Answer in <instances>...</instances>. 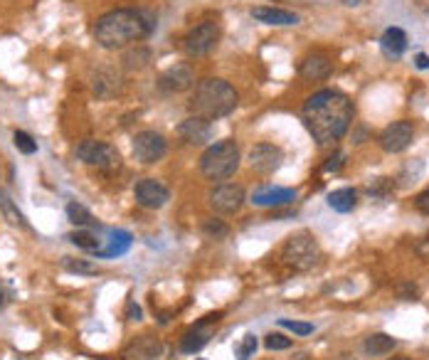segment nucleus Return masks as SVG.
I'll use <instances>...</instances> for the list:
<instances>
[{
	"label": "nucleus",
	"instance_id": "obj_28",
	"mask_svg": "<svg viewBox=\"0 0 429 360\" xmlns=\"http://www.w3.org/2000/svg\"><path fill=\"white\" fill-rule=\"evenodd\" d=\"M67 240L72 242L74 247H79V250H84V252H96L99 255L101 252V240H96L91 232H84V230H77V232H72Z\"/></svg>",
	"mask_w": 429,
	"mask_h": 360
},
{
	"label": "nucleus",
	"instance_id": "obj_37",
	"mask_svg": "<svg viewBox=\"0 0 429 360\" xmlns=\"http://www.w3.org/2000/svg\"><path fill=\"white\" fill-rule=\"evenodd\" d=\"M414 207H417L422 215H429V188L424 193H419L417 198H414Z\"/></svg>",
	"mask_w": 429,
	"mask_h": 360
},
{
	"label": "nucleus",
	"instance_id": "obj_18",
	"mask_svg": "<svg viewBox=\"0 0 429 360\" xmlns=\"http://www.w3.org/2000/svg\"><path fill=\"white\" fill-rule=\"evenodd\" d=\"M331 72H334V62L329 60L326 55H308L306 60L298 65V75L303 77V79H326V77H331Z\"/></svg>",
	"mask_w": 429,
	"mask_h": 360
},
{
	"label": "nucleus",
	"instance_id": "obj_12",
	"mask_svg": "<svg viewBox=\"0 0 429 360\" xmlns=\"http://www.w3.org/2000/svg\"><path fill=\"white\" fill-rule=\"evenodd\" d=\"M282 160H284V150L274 143H257L249 150V165L262 175L277 173L282 168Z\"/></svg>",
	"mask_w": 429,
	"mask_h": 360
},
{
	"label": "nucleus",
	"instance_id": "obj_41",
	"mask_svg": "<svg viewBox=\"0 0 429 360\" xmlns=\"http://www.w3.org/2000/svg\"><path fill=\"white\" fill-rule=\"evenodd\" d=\"M345 3H348V6H358L360 0H345Z\"/></svg>",
	"mask_w": 429,
	"mask_h": 360
},
{
	"label": "nucleus",
	"instance_id": "obj_14",
	"mask_svg": "<svg viewBox=\"0 0 429 360\" xmlns=\"http://www.w3.org/2000/svg\"><path fill=\"white\" fill-rule=\"evenodd\" d=\"M178 136L190 146H202L212 139V126L207 119H200V116H187V119L178 126Z\"/></svg>",
	"mask_w": 429,
	"mask_h": 360
},
{
	"label": "nucleus",
	"instance_id": "obj_19",
	"mask_svg": "<svg viewBox=\"0 0 429 360\" xmlns=\"http://www.w3.org/2000/svg\"><path fill=\"white\" fill-rule=\"evenodd\" d=\"M380 47H383V55L388 60H400L407 50V35H404L402 27H388L380 37Z\"/></svg>",
	"mask_w": 429,
	"mask_h": 360
},
{
	"label": "nucleus",
	"instance_id": "obj_25",
	"mask_svg": "<svg viewBox=\"0 0 429 360\" xmlns=\"http://www.w3.org/2000/svg\"><path fill=\"white\" fill-rule=\"evenodd\" d=\"M131 245H133V237L124 230H117L112 235V245L106 247L104 252H99V257H121V255H126Z\"/></svg>",
	"mask_w": 429,
	"mask_h": 360
},
{
	"label": "nucleus",
	"instance_id": "obj_10",
	"mask_svg": "<svg viewBox=\"0 0 429 360\" xmlns=\"http://www.w3.org/2000/svg\"><path fill=\"white\" fill-rule=\"evenodd\" d=\"M133 195H136L138 205L146 207V210H161V207L171 200V191L156 178L138 180L136 188H133Z\"/></svg>",
	"mask_w": 429,
	"mask_h": 360
},
{
	"label": "nucleus",
	"instance_id": "obj_40",
	"mask_svg": "<svg viewBox=\"0 0 429 360\" xmlns=\"http://www.w3.org/2000/svg\"><path fill=\"white\" fill-rule=\"evenodd\" d=\"M6 291H3V289H0V309H3V306H6Z\"/></svg>",
	"mask_w": 429,
	"mask_h": 360
},
{
	"label": "nucleus",
	"instance_id": "obj_26",
	"mask_svg": "<svg viewBox=\"0 0 429 360\" xmlns=\"http://www.w3.org/2000/svg\"><path fill=\"white\" fill-rule=\"evenodd\" d=\"M62 266H65L70 274H79V276H96V274H99V264H94L91 259H74V257H65V259H62Z\"/></svg>",
	"mask_w": 429,
	"mask_h": 360
},
{
	"label": "nucleus",
	"instance_id": "obj_35",
	"mask_svg": "<svg viewBox=\"0 0 429 360\" xmlns=\"http://www.w3.org/2000/svg\"><path fill=\"white\" fill-rule=\"evenodd\" d=\"M343 158H345L343 153H336V155H331V158L324 163V173H338V170H341V165H343Z\"/></svg>",
	"mask_w": 429,
	"mask_h": 360
},
{
	"label": "nucleus",
	"instance_id": "obj_24",
	"mask_svg": "<svg viewBox=\"0 0 429 360\" xmlns=\"http://www.w3.org/2000/svg\"><path fill=\"white\" fill-rule=\"evenodd\" d=\"M158 350H161V345L153 343L148 335H143V338H138L136 343L126 350V358L128 360H156Z\"/></svg>",
	"mask_w": 429,
	"mask_h": 360
},
{
	"label": "nucleus",
	"instance_id": "obj_22",
	"mask_svg": "<svg viewBox=\"0 0 429 360\" xmlns=\"http://www.w3.org/2000/svg\"><path fill=\"white\" fill-rule=\"evenodd\" d=\"M0 212H3V217H6V220L11 222L13 227L30 230V222L25 220V215L20 212V207H18L15 202L11 200V195H8L6 191H0Z\"/></svg>",
	"mask_w": 429,
	"mask_h": 360
},
{
	"label": "nucleus",
	"instance_id": "obj_13",
	"mask_svg": "<svg viewBox=\"0 0 429 360\" xmlns=\"http://www.w3.org/2000/svg\"><path fill=\"white\" fill-rule=\"evenodd\" d=\"M192 84H195V72H192L190 65L168 67V70L161 75V79H158V86H161V91H166V94H180V91L190 89Z\"/></svg>",
	"mask_w": 429,
	"mask_h": 360
},
{
	"label": "nucleus",
	"instance_id": "obj_20",
	"mask_svg": "<svg viewBox=\"0 0 429 360\" xmlns=\"http://www.w3.org/2000/svg\"><path fill=\"white\" fill-rule=\"evenodd\" d=\"M94 94L101 96V99H109V96L119 94L121 91V77L117 75L114 70H99L94 75Z\"/></svg>",
	"mask_w": 429,
	"mask_h": 360
},
{
	"label": "nucleus",
	"instance_id": "obj_39",
	"mask_svg": "<svg viewBox=\"0 0 429 360\" xmlns=\"http://www.w3.org/2000/svg\"><path fill=\"white\" fill-rule=\"evenodd\" d=\"M414 67H417V70H429V55L417 52V55H414Z\"/></svg>",
	"mask_w": 429,
	"mask_h": 360
},
{
	"label": "nucleus",
	"instance_id": "obj_27",
	"mask_svg": "<svg viewBox=\"0 0 429 360\" xmlns=\"http://www.w3.org/2000/svg\"><path fill=\"white\" fill-rule=\"evenodd\" d=\"M67 220H70L72 225H77V227L96 225L94 215H91V212L86 210L84 205H79V202H70V205H67Z\"/></svg>",
	"mask_w": 429,
	"mask_h": 360
},
{
	"label": "nucleus",
	"instance_id": "obj_43",
	"mask_svg": "<svg viewBox=\"0 0 429 360\" xmlns=\"http://www.w3.org/2000/svg\"><path fill=\"white\" fill-rule=\"evenodd\" d=\"M200 360H202V358H200Z\"/></svg>",
	"mask_w": 429,
	"mask_h": 360
},
{
	"label": "nucleus",
	"instance_id": "obj_4",
	"mask_svg": "<svg viewBox=\"0 0 429 360\" xmlns=\"http://www.w3.org/2000/svg\"><path fill=\"white\" fill-rule=\"evenodd\" d=\"M239 168V146L232 139L212 143L200 158V173L207 180H227Z\"/></svg>",
	"mask_w": 429,
	"mask_h": 360
},
{
	"label": "nucleus",
	"instance_id": "obj_5",
	"mask_svg": "<svg viewBox=\"0 0 429 360\" xmlns=\"http://www.w3.org/2000/svg\"><path fill=\"white\" fill-rule=\"evenodd\" d=\"M321 247H318V242L313 240L308 232H298V235H291L286 240V245H284L282 250V259L286 266H291V269L296 271H311L316 269L318 264H321Z\"/></svg>",
	"mask_w": 429,
	"mask_h": 360
},
{
	"label": "nucleus",
	"instance_id": "obj_7",
	"mask_svg": "<svg viewBox=\"0 0 429 360\" xmlns=\"http://www.w3.org/2000/svg\"><path fill=\"white\" fill-rule=\"evenodd\" d=\"M220 40V27L215 20H202L200 25H195L183 40V50L190 57H202L218 45Z\"/></svg>",
	"mask_w": 429,
	"mask_h": 360
},
{
	"label": "nucleus",
	"instance_id": "obj_16",
	"mask_svg": "<svg viewBox=\"0 0 429 360\" xmlns=\"http://www.w3.org/2000/svg\"><path fill=\"white\" fill-rule=\"evenodd\" d=\"M218 319H220V314L207 316V319L200 321L195 328L187 330V333L180 338V350H183V353H197V350L205 348V345L210 343V338H212V328L207 323H212V321H218Z\"/></svg>",
	"mask_w": 429,
	"mask_h": 360
},
{
	"label": "nucleus",
	"instance_id": "obj_2",
	"mask_svg": "<svg viewBox=\"0 0 429 360\" xmlns=\"http://www.w3.org/2000/svg\"><path fill=\"white\" fill-rule=\"evenodd\" d=\"M153 32V22L146 13L119 8L109 11L94 22V37L104 50H121L133 42H141Z\"/></svg>",
	"mask_w": 429,
	"mask_h": 360
},
{
	"label": "nucleus",
	"instance_id": "obj_29",
	"mask_svg": "<svg viewBox=\"0 0 429 360\" xmlns=\"http://www.w3.org/2000/svg\"><path fill=\"white\" fill-rule=\"evenodd\" d=\"M202 232H205L210 240H223V237L230 235V227L225 225L223 220H215V217H210V220L202 222Z\"/></svg>",
	"mask_w": 429,
	"mask_h": 360
},
{
	"label": "nucleus",
	"instance_id": "obj_1",
	"mask_svg": "<svg viewBox=\"0 0 429 360\" xmlns=\"http://www.w3.org/2000/svg\"><path fill=\"white\" fill-rule=\"evenodd\" d=\"M353 101L336 89L316 91L313 96H308L301 109L303 124L318 146H329L343 139L353 124Z\"/></svg>",
	"mask_w": 429,
	"mask_h": 360
},
{
	"label": "nucleus",
	"instance_id": "obj_9",
	"mask_svg": "<svg viewBox=\"0 0 429 360\" xmlns=\"http://www.w3.org/2000/svg\"><path fill=\"white\" fill-rule=\"evenodd\" d=\"M210 205L220 215H235V212L242 210L244 205V188L235 186V183H225L218 186L210 193Z\"/></svg>",
	"mask_w": 429,
	"mask_h": 360
},
{
	"label": "nucleus",
	"instance_id": "obj_6",
	"mask_svg": "<svg viewBox=\"0 0 429 360\" xmlns=\"http://www.w3.org/2000/svg\"><path fill=\"white\" fill-rule=\"evenodd\" d=\"M74 153L81 163L94 165V168L104 170V173H114V170L121 168V155H119V150L112 143H104V141L84 139L77 143Z\"/></svg>",
	"mask_w": 429,
	"mask_h": 360
},
{
	"label": "nucleus",
	"instance_id": "obj_34",
	"mask_svg": "<svg viewBox=\"0 0 429 360\" xmlns=\"http://www.w3.org/2000/svg\"><path fill=\"white\" fill-rule=\"evenodd\" d=\"M291 343L293 340L286 338V335H282V333H269L267 340H264V345H267L269 350H289L291 348Z\"/></svg>",
	"mask_w": 429,
	"mask_h": 360
},
{
	"label": "nucleus",
	"instance_id": "obj_36",
	"mask_svg": "<svg viewBox=\"0 0 429 360\" xmlns=\"http://www.w3.org/2000/svg\"><path fill=\"white\" fill-rule=\"evenodd\" d=\"M397 296H400L402 301H414V299L419 296V289H417L414 284H402V286L397 289Z\"/></svg>",
	"mask_w": 429,
	"mask_h": 360
},
{
	"label": "nucleus",
	"instance_id": "obj_23",
	"mask_svg": "<svg viewBox=\"0 0 429 360\" xmlns=\"http://www.w3.org/2000/svg\"><path fill=\"white\" fill-rule=\"evenodd\" d=\"M329 205H331V210H336V212H350V210H355V205H358V193H355L353 188L334 191L329 195Z\"/></svg>",
	"mask_w": 429,
	"mask_h": 360
},
{
	"label": "nucleus",
	"instance_id": "obj_33",
	"mask_svg": "<svg viewBox=\"0 0 429 360\" xmlns=\"http://www.w3.org/2000/svg\"><path fill=\"white\" fill-rule=\"evenodd\" d=\"M279 326H282V328H289L291 333H296V335H311L313 333V326L311 323H301V321L279 319Z\"/></svg>",
	"mask_w": 429,
	"mask_h": 360
},
{
	"label": "nucleus",
	"instance_id": "obj_8",
	"mask_svg": "<svg viewBox=\"0 0 429 360\" xmlns=\"http://www.w3.org/2000/svg\"><path fill=\"white\" fill-rule=\"evenodd\" d=\"M168 150V141L163 134L158 131H138L133 136V155L136 160H141L143 165H153L166 155Z\"/></svg>",
	"mask_w": 429,
	"mask_h": 360
},
{
	"label": "nucleus",
	"instance_id": "obj_32",
	"mask_svg": "<svg viewBox=\"0 0 429 360\" xmlns=\"http://www.w3.org/2000/svg\"><path fill=\"white\" fill-rule=\"evenodd\" d=\"M257 350V335L254 333H247L242 338V343L237 345V360H249Z\"/></svg>",
	"mask_w": 429,
	"mask_h": 360
},
{
	"label": "nucleus",
	"instance_id": "obj_11",
	"mask_svg": "<svg viewBox=\"0 0 429 360\" xmlns=\"http://www.w3.org/2000/svg\"><path fill=\"white\" fill-rule=\"evenodd\" d=\"M414 139V126L412 121H395L388 129H383V134L378 136V143L385 153H402Z\"/></svg>",
	"mask_w": 429,
	"mask_h": 360
},
{
	"label": "nucleus",
	"instance_id": "obj_21",
	"mask_svg": "<svg viewBox=\"0 0 429 360\" xmlns=\"http://www.w3.org/2000/svg\"><path fill=\"white\" fill-rule=\"evenodd\" d=\"M395 348H397V340H395L392 335H388V333H373V335H368V338H365V343H363L365 355H370V358L388 355V353H392Z\"/></svg>",
	"mask_w": 429,
	"mask_h": 360
},
{
	"label": "nucleus",
	"instance_id": "obj_17",
	"mask_svg": "<svg viewBox=\"0 0 429 360\" xmlns=\"http://www.w3.org/2000/svg\"><path fill=\"white\" fill-rule=\"evenodd\" d=\"M252 18L257 22H264V25H298V15L291 11H284V8H269V6H259L252 8Z\"/></svg>",
	"mask_w": 429,
	"mask_h": 360
},
{
	"label": "nucleus",
	"instance_id": "obj_42",
	"mask_svg": "<svg viewBox=\"0 0 429 360\" xmlns=\"http://www.w3.org/2000/svg\"><path fill=\"white\" fill-rule=\"evenodd\" d=\"M390 360H409V358H390Z\"/></svg>",
	"mask_w": 429,
	"mask_h": 360
},
{
	"label": "nucleus",
	"instance_id": "obj_31",
	"mask_svg": "<svg viewBox=\"0 0 429 360\" xmlns=\"http://www.w3.org/2000/svg\"><path fill=\"white\" fill-rule=\"evenodd\" d=\"M148 60H151V52L143 50V47H138L136 52H128V55L124 57V62H126L128 70H141V67L148 65Z\"/></svg>",
	"mask_w": 429,
	"mask_h": 360
},
{
	"label": "nucleus",
	"instance_id": "obj_38",
	"mask_svg": "<svg viewBox=\"0 0 429 360\" xmlns=\"http://www.w3.org/2000/svg\"><path fill=\"white\" fill-rule=\"evenodd\" d=\"M126 316H128V321H141V309H138L133 301H128V306H126Z\"/></svg>",
	"mask_w": 429,
	"mask_h": 360
},
{
	"label": "nucleus",
	"instance_id": "obj_3",
	"mask_svg": "<svg viewBox=\"0 0 429 360\" xmlns=\"http://www.w3.org/2000/svg\"><path fill=\"white\" fill-rule=\"evenodd\" d=\"M239 104V94L230 82L218 79V77H207L195 84V91L190 96V111L192 116L215 121L230 116Z\"/></svg>",
	"mask_w": 429,
	"mask_h": 360
},
{
	"label": "nucleus",
	"instance_id": "obj_15",
	"mask_svg": "<svg viewBox=\"0 0 429 360\" xmlns=\"http://www.w3.org/2000/svg\"><path fill=\"white\" fill-rule=\"evenodd\" d=\"M296 200V191L293 188H274V186H264L259 191L252 193V202L257 207H282L289 202Z\"/></svg>",
	"mask_w": 429,
	"mask_h": 360
},
{
	"label": "nucleus",
	"instance_id": "obj_30",
	"mask_svg": "<svg viewBox=\"0 0 429 360\" xmlns=\"http://www.w3.org/2000/svg\"><path fill=\"white\" fill-rule=\"evenodd\" d=\"M13 143H15V148L25 155L37 153V141L32 139L30 134H25V131H15V134H13Z\"/></svg>",
	"mask_w": 429,
	"mask_h": 360
}]
</instances>
